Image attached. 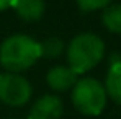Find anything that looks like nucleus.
<instances>
[{"mask_svg":"<svg viewBox=\"0 0 121 119\" xmlns=\"http://www.w3.org/2000/svg\"><path fill=\"white\" fill-rule=\"evenodd\" d=\"M39 57V42L26 34L10 36L0 46V64L12 74L30 69Z\"/></svg>","mask_w":121,"mask_h":119,"instance_id":"nucleus-1","label":"nucleus"},{"mask_svg":"<svg viewBox=\"0 0 121 119\" xmlns=\"http://www.w3.org/2000/svg\"><path fill=\"white\" fill-rule=\"evenodd\" d=\"M103 54H105L103 41L97 34L82 33L69 42L67 62H69V67L79 75L93 69L103 59Z\"/></svg>","mask_w":121,"mask_h":119,"instance_id":"nucleus-2","label":"nucleus"},{"mask_svg":"<svg viewBox=\"0 0 121 119\" xmlns=\"http://www.w3.org/2000/svg\"><path fill=\"white\" fill-rule=\"evenodd\" d=\"M72 103L87 116H98L106 104L105 86L95 78H80L72 88Z\"/></svg>","mask_w":121,"mask_h":119,"instance_id":"nucleus-3","label":"nucleus"},{"mask_svg":"<svg viewBox=\"0 0 121 119\" xmlns=\"http://www.w3.org/2000/svg\"><path fill=\"white\" fill-rule=\"evenodd\" d=\"M30 82L17 74H2L0 75V99L8 106H23L31 98Z\"/></svg>","mask_w":121,"mask_h":119,"instance_id":"nucleus-4","label":"nucleus"},{"mask_svg":"<svg viewBox=\"0 0 121 119\" xmlns=\"http://www.w3.org/2000/svg\"><path fill=\"white\" fill-rule=\"evenodd\" d=\"M64 111L60 98L54 95H44L31 108L28 119H59Z\"/></svg>","mask_w":121,"mask_h":119,"instance_id":"nucleus-5","label":"nucleus"},{"mask_svg":"<svg viewBox=\"0 0 121 119\" xmlns=\"http://www.w3.org/2000/svg\"><path fill=\"white\" fill-rule=\"evenodd\" d=\"M46 80H48V85L52 90H56V91H65L69 88H74V85L77 83V74L70 67L57 65V67H52L48 72Z\"/></svg>","mask_w":121,"mask_h":119,"instance_id":"nucleus-6","label":"nucleus"},{"mask_svg":"<svg viewBox=\"0 0 121 119\" xmlns=\"http://www.w3.org/2000/svg\"><path fill=\"white\" fill-rule=\"evenodd\" d=\"M17 15L25 21H36L44 15V2L43 0H15L12 5Z\"/></svg>","mask_w":121,"mask_h":119,"instance_id":"nucleus-7","label":"nucleus"},{"mask_svg":"<svg viewBox=\"0 0 121 119\" xmlns=\"http://www.w3.org/2000/svg\"><path fill=\"white\" fill-rule=\"evenodd\" d=\"M105 91L115 103L121 104V60L120 62H111L108 74H106Z\"/></svg>","mask_w":121,"mask_h":119,"instance_id":"nucleus-8","label":"nucleus"},{"mask_svg":"<svg viewBox=\"0 0 121 119\" xmlns=\"http://www.w3.org/2000/svg\"><path fill=\"white\" fill-rule=\"evenodd\" d=\"M101 20H103V25L110 31L121 34V3L106 7L105 12H103Z\"/></svg>","mask_w":121,"mask_h":119,"instance_id":"nucleus-9","label":"nucleus"},{"mask_svg":"<svg viewBox=\"0 0 121 119\" xmlns=\"http://www.w3.org/2000/svg\"><path fill=\"white\" fill-rule=\"evenodd\" d=\"M39 51L41 56H44L48 59H54L64 51V41L59 38H48L43 42H39Z\"/></svg>","mask_w":121,"mask_h":119,"instance_id":"nucleus-10","label":"nucleus"},{"mask_svg":"<svg viewBox=\"0 0 121 119\" xmlns=\"http://www.w3.org/2000/svg\"><path fill=\"white\" fill-rule=\"evenodd\" d=\"M110 2L111 0H77V5L82 12H93V10L106 8Z\"/></svg>","mask_w":121,"mask_h":119,"instance_id":"nucleus-11","label":"nucleus"},{"mask_svg":"<svg viewBox=\"0 0 121 119\" xmlns=\"http://www.w3.org/2000/svg\"><path fill=\"white\" fill-rule=\"evenodd\" d=\"M13 2H15V0H0V12L5 10V8H10V7L13 5Z\"/></svg>","mask_w":121,"mask_h":119,"instance_id":"nucleus-12","label":"nucleus"}]
</instances>
